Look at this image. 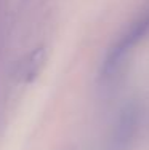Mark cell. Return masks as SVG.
Segmentation results:
<instances>
[{"label": "cell", "instance_id": "6da1fadb", "mask_svg": "<svg viewBox=\"0 0 149 150\" xmlns=\"http://www.w3.org/2000/svg\"><path fill=\"white\" fill-rule=\"evenodd\" d=\"M149 35V8H146L135 21L128 24L125 30L109 46L99 69V78L103 81H111L117 77L119 70L127 64L132 51Z\"/></svg>", "mask_w": 149, "mask_h": 150}, {"label": "cell", "instance_id": "7a4b0ae2", "mask_svg": "<svg viewBox=\"0 0 149 150\" xmlns=\"http://www.w3.org/2000/svg\"><path fill=\"white\" fill-rule=\"evenodd\" d=\"M141 109L136 104H128L119 112L111 131L106 150H128L136 137L141 125Z\"/></svg>", "mask_w": 149, "mask_h": 150}, {"label": "cell", "instance_id": "3957f363", "mask_svg": "<svg viewBox=\"0 0 149 150\" xmlns=\"http://www.w3.org/2000/svg\"><path fill=\"white\" fill-rule=\"evenodd\" d=\"M45 61V51H42V48H37L32 54H27V58L21 64V78L26 83L35 80V77L40 72L42 66Z\"/></svg>", "mask_w": 149, "mask_h": 150}]
</instances>
